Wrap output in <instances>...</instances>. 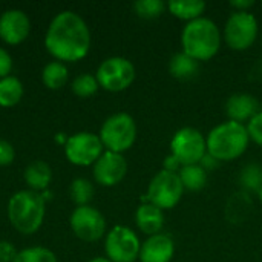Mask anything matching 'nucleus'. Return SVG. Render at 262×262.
Here are the masks:
<instances>
[{"mask_svg":"<svg viewBox=\"0 0 262 262\" xmlns=\"http://www.w3.org/2000/svg\"><path fill=\"white\" fill-rule=\"evenodd\" d=\"M45 46L57 61H78L91 48V31L77 12L61 11L49 23Z\"/></svg>","mask_w":262,"mask_h":262,"instance_id":"nucleus-1","label":"nucleus"},{"mask_svg":"<svg viewBox=\"0 0 262 262\" xmlns=\"http://www.w3.org/2000/svg\"><path fill=\"white\" fill-rule=\"evenodd\" d=\"M8 220L21 235L35 233L46 215V201L41 193L25 189L15 192L8 201Z\"/></svg>","mask_w":262,"mask_h":262,"instance_id":"nucleus-2","label":"nucleus"},{"mask_svg":"<svg viewBox=\"0 0 262 262\" xmlns=\"http://www.w3.org/2000/svg\"><path fill=\"white\" fill-rule=\"evenodd\" d=\"M181 41L184 54L196 61H206L218 52L221 37L212 20L200 17L186 25Z\"/></svg>","mask_w":262,"mask_h":262,"instance_id":"nucleus-3","label":"nucleus"},{"mask_svg":"<svg viewBox=\"0 0 262 262\" xmlns=\"http://www.w3.org/2000/svg\"><path fill=\"white\" fill-rule=\"evenodd\" d=\"M247 127L236 121L216 126L207 137V152L218 161H232L243 155L249 146Z\"/></svg>","mask_w":262,"mask_h":262,"instance_id":"nucleus-4","label":"nucleus"},{"mask_svg":"<svg viewBox=\"0 0 262 262\" xmlns=\"http://www.w3.org/2000/svg\"><path fill=\"white\" fill-rule=\"evenodd\" d=\"M98 137L109 152L123 154L124 150L130 149L135 143L137 124L130 115L120 112L109 117L103 123Z\"/></svg>","mask_w":262,"mask_h":262,"instance_id":"nucleus-5","label":"nucleus"},{"mask_svg":"<svg viewBox=\"0 0 262 262\" xmlns=\"http://www.w3.org/2000/svg\"><path fill=\"white\" fill-rule=\"evenodd\" d=\"M95 77L103 89L120 92L127 89L135 80V68L124 57H111L98 66Z\"/></svg>","mask_w":262,"mask_h":262,"instance_id":"nucleus-6","label":"nucleus"},{"mask_svg":"<svg viewBox=\"0 0 262 262\" xmlns=\"http://www.w3.org/2000/svg\"><path fill=\"white\" fill-rule=\"evenodd\" d=\"M172 155L184 166H195L203 161L207 152V143L200 130L193 127H184L178 130L170 143Z\"/></svg>","mask_w":262,"mask_h":262,"instance_id":"nucleus-7","label":"nucleus"},{"mask_svg":"<svg viewBox=\"0 0 262 262\" xmlns=\"http://www.w3.org/2000/svg\"><path fill=\"white\" fill-rule=\"evenodd\" d=\"M184 192L178 173L161 170L158 172L147 189V200L158 209H172L178 204Z\"/></svg>","mask_w":262,"mask_h":262,"instance_id":"nucleus-8","label":"nucleus"},{"mask_svg":"<svg viewBox=\"0 0 262 262\" xmlns=\"http://www.w3.org/2000/svg\"><path fill=\"white\" fill-rule=\"evenodd\" d=\"M140 239L134 230L124 226L114 227L104 241L107 259L112 262H134L140 256Z\"/></svg>","mask_w":262,"mask_h":262,"instance_id":"nucleus-9","label":"nucleus"},{"mask_svg":"<svg viewBox=\"0 0 262 262\" xmlns=\"http://www.w3.org/2000/svg\"><path fill=\"white\" fill-rule=\"evenodd\" d=\"M103 143L98 135L92 132H78L68 137L64 144V155L69 163L75 166H91L103 155Z\"/></svg>","mask_w":262,"mask_h":262,"instance_id":"nucleus-10","label":"nucleus"},{"mask_svg":"<svg viewBox=\"0 0 262 262\" xmlns=\"http://www.w3.org/2000/svg\"><path fill=\"white\" fill-rule=\"evenodd\" d=\"M69 224L75 236L84 243H95L106 233V220L92 206L77 207L69 218Z\"/></svg>","mask_w":262,"mask_h":262,"instance_id":"nucleus-11","label":"nucleus"},{"mask_svg":"<svg viewBox=\"0 0 262 262\" xmlns=\"http://www.w3.org/2000/svg\"><path fill=\"white\" fill-rule=\"evenodd\" d=\"M258 35L256 18L246 11L233 12L226 25V41L232 49L244 51L250 48Z\"/></svg>","mask_w":262,"mask_h":262,"instance_id":"nucleus-12","label":"nucleus"},{"mask_svg":"<svg viewBox=\"0 0 262 262\" xmlns=\"http://www.w3.org/2000/svg\"><path fill=\"white\" fill-rule=\"evenodd\" d=\"M127 172V163L121 154L103 152V155L94 164V178L98 184L104 187H112L118 184Z\"/></svg>","mask_w":262,"mask_h":262,"instance_id":"nucleus-13","label":"nucleus"},{"mask_svg":"<svg viewBox=\"0 0 262 262\" xmlns=\"http://www.w3.org/2000/svg\"><path fill=\"white\" fill-rule=\"evenodd\" d=\"M31 31L29 17L21 9H8L0 15V38L11 45L25 41Z\"/></svg>","mask_w":262,"mask_h":262,"instance_id":"nucleus-14","label":"nucleus"},{"mask_svg":"<svg viewBox=\"0 0 262 262\" xmlns=\"http://www.w3.org/2000/svg\"><path fill=\"white\" fill-rule=\"evenodd\" d=\"M175 252L173 241L166 235L150 236L140 249L141 262H170Z\"/></svg>","mask_w":262,"mask_h":262,"instance_id":"nucleus-15","label":"nucleus"},{"mask_svg":"<svg viewBox=\"0 0 262 262\" xmlns=\"http://www.w3.org/2000/svg\"><path fill=\"white\" fill-rule=\"evenodd\" d=\"M226 111L230 121L243 123L246 120H252L258 114V101L249 94H236L229 98Z\"/></svg>","mask_w":262,"mask_h":262,"instance_id":"nucleus-16","label":"nucleus"},{"mask_svg":"<svg viewBox=\"0 0 262 262\" xmlns=\"http://www.w3.org/2000/svg\"><path fill=\"white\" fill-rule=\"evenodd\" d=\"M135 221L138 229L146 233V235H158V232L163 229L164 226V215L163 210L158 209L157 206L147 203L138 207L137 213H135Z\"/></svg>","mask_w":262,"mask_h":262,"instance_id":"nucleus-17","label":"nucleus"},{"mask_svg":"<svg viewBox=\"0 0 262 262\" xmlns=\"http://www.w3.org/2000/svg\"><path fill=\"white\" fill-rule=\"evenodd\" d=\"M23 178H25V183L28 184L29 190L40 193L45 189H48V186L51 184V180H52L51 166L41 160H35L25 169Z\"/></svg>","mask_w":262,"mask_h":262,"instance_id":"nucleus-18","label":"nucleus"},{"mask_svg":"<svg viewBox=\"0 0 262 262\" xmlns=\"http://www.w3.org/2000/svg\"><path fill=\"white\" fill-rule=\"evenodd\" d=\"M68 78H69V71H68L66 64L61 61H57V60L48 63L41 71L43 84L52 91L61 89L68 83Z\"/></svg>","mask_w":262,"mask_h":262,"instance_id":"nucleus-19","label":"nucleus"},{"mask_svg":"<svg viewBox=\"0 0 262 262\" xmlns=\"http://www.w3.org/2000/svg\"><path fill=\"white\" fill-rule=\"evenodd\" d=\"M23 83L14 77L8 75L0 80V106L2 107H12L20 103L23 98Z\"/></svg>","mask_w":262,"mask_h":262,"instance_id":"nucleus-20","label":"nucleus"},{"mask_svg":"<svg viewBox=\"0 0 262 262\" xmlns=\"http://www.w3.org/2000/svg\"><path fill=\"white\" fill-rule=\"evenodd\" d=\"M169 11L178 17V18H183V20H196L200 18V15L204 12L206 9V3L201 2V0H172L169 2Z\"/></svg>","mask_w":262,"mask_h":262,"instance_id":"nucleus-21","label":"nucleus"},{"mask_svg":"<svg viewBox=\"0 0 262 262\" xmlns=\"http://www.w3.org/2000/svg\"><path fill=\"white\" fill-rule=\"evenodd\" d=\"M169 69H170V74L175 78L187 80V78H192L196 74V71H198V61L193 60L192 57H189L187 54L181 52V54H177V55L172 57L170 64H169Z\"/></svg>","mask_w":262,"mask_h":262,"instance_id":"nucleus-22","label":"nucleus"},{"mask_svg":"<svg viewBox=\"0 0 262 262\" xmlns=\"http://www.w3.org/2000/svg\"><path fill=\"white\" fill-rule=\"evenodd\" d=\"M180 180L183 183V187L187 190H200L207 183V173L206 169L201 166H184L180 170Z\"/></svg>","mask_w":262,"mask_h":262,"instance_id":"nucleus-23","label":"nucleus"},{"mask_svg":"<svg viewBox=\"0 0 262 262\" xmlns=\"http://www.w3.org/2000/svg\"><path fill=\"white\" fill-rule=\"evenodd\" d=\"M69 196L77 204V207L89 206V203L94 198V186H92V183L89 180H86V178L74 180L71 183V187H69Z\"/></svg>","mask_w":262,"mask_h":262,"instance_id":"nucleus-24","label":"nucleus"},{"mask_svg":"<svg viewBox=\"0 0 262 262\" xmlns=\"http://www.w3.org/2000/svg\"><path fill=\"white\" fill-rule=\"evenodd\" d=\"M14 262H58L54 252L46 247H28L17 253Z\"/></svg>","mask_w":262,"mask_h":262,"instance_id":"nucleus-25","label":"nucleus"},{"mask_svg":"<svg viewBox=\"0 0 262 262\" xmlns=\"http://www.w3.org/2000/svg\"><path fill=\"white\" fill-rule=\"evenodd\" d=\"M71 88H72V92L77 97L89 98V97H92L98 91L100 84H98L95 75H92V74H80L78 77L74 78Z\"/></svg>","mask_w":262,"mask_h":262,"instance_id":"nucleus-26","label":"nucleus"},{"mask_svg":"<svg viewBox=\"0 0 262 262\" xmlns=\"http://www.w3.org/2000/svg\"><path fill=\"white\" fill-rule=\"evenodd\" d=\"M135 12L144 18H155L163 14L164 3L161 0H138L134 5Z\"/></svg>","mask_w":262,"mask_h":262,"instance_id":"nucleus-27","label":"nucleus"},{"mask_svg":"<svg viewBox=\"0 0 262 262\" xmlns=\"http://www.w3.org/2000/svg\"><path fill=\"white\" fill-rule=\"evenodd\" d=\"M243 186L246 189L261 190L262 189V170L258 166H249L243 173Z\"/></svg>","mask_w":262,"mask_h":262,"instance_id":"nucleus-28","label":"nucleus"},{"mask_svg":"<svg viewBox=\"0 0 262 262\" xmlns=\"http://www.w3.org/2000/svg\"><path fill=\"white\" fill-rule=\"evenodd\" d=\"M247 132H249V137L256 143L262 146V112L261 114H256L250 123L247 124Z\"/></svg>","mask_w":262,"mask_h":262,"instance_id":"nucleus-29","label":"nucleus"},{"mask_svg":"<svg viewBox=\"0 0 262 262\" xmlns=\"http://www.w3.org/2000/svg\"><path fill=\"white\" fill-rule=\"evenodd\" d=\"M15 158L12 144L6 140H0V166H9Z\"/></svg>","mask_w":262,"mask_h":262,"instance_id":"nucleus-30","label":"nucleus"},{"mask_svg":"<svg viewBox=\"0 0 262 262\" xmlns=\"http://www.w3.org/2000/svg\"><path fill=\"white\" fill-rule=\"evenodd\" d=\"M17 253L18 252L9 241H0V262H14Z\"/></svg>","mask_w":262,"mask_h":262,"instance_id":"nucleus-31","label":"nucleus"},{"mask_svg":"<svg viewBox=\"0 0 262 262\" xmlns=\"http://www.w3.org/2000/svg\"><path fill=\"white\" fill-rule=\"evenodd\" d=\"M12 69V58L9 52L3 48H0V80L8 77Z\"/></svg>","mask_w":262,"mask_h":262,"instance_id":"nucleus-32","label":"nucleus"},{"mask_svg":"<svg viewBox=\"0 0 262 262\" xmlns=\"http://www.w3.org/2000/svg\"><path fill=\"white\" fill-rule=\"evenodd\" d=\"M180 161L173 157V155H170V157H167L166 160H164V170H167V172H173V173H177V170L180 169Z\"/></svg>","mask_w":262,"mask_h":262,"instance_id":"nucleus-33","label":"nucleus"},{"mask_svg":"<svg viewBox=\"0 0 262 262\" xmlns=\"http://www.w3.org/2000/svg\"><path fill=\"white\" fill-rule=\"evenodd\" d=\"M253 5V2L252 0H247V2H232V6H235V8H238V11H243L244 8H250Z\"/></svg>","mask_w":262,"mask_h":262,"instance_id":"nucleus-34","label":"nucleus"},{"mask_svg":"<svg viewBox=\"0 0 262 262\" xmlns=\"http://www.w3.org/2000/svg\"><path fill=\"white\" fill-rule=\"evenodd\" d=\"M89 262H112V261H109L107 258H95V259H92V261H89Z\"/></svg>","mask_w":262,"mask_h":262,"instance_id":"nucleus-35","label":"nucleus"},{"mask_svg":"<svg viewBox=\"0 0 262 262\" xmlns=\"http://www.w3.org/2000/svg\"><path fill=\"white\" fill-rule=\"evenodd\" d=\"M259 198H261V201H262V189L259 190Z\"/></svg>","mask_w":262,"mask_h":262,"instance_id":"nucleus-36","label":"nucleus"}]
</instances>
